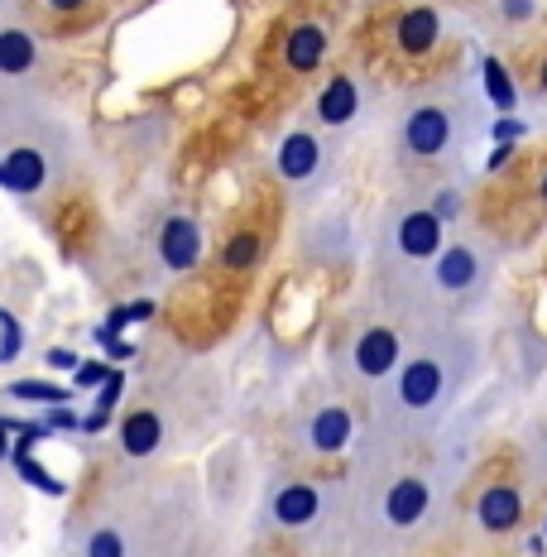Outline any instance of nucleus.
<instances>
[{"mask_svg": "<svg viewBox=\"0 0 547 557\" xmlns=\"http://www.w3.org/2000/svg\"><path fill=\"white\" fill-rule=\"evenodd\" d=\"M475 375V336L447 322H423L399 370L370 394V443L413 447L461 404Z\"/></svg>", "mask_w": 547, "mask_h": 557, "instance_id": "obj_1", "label": "nucleus"}, {"mask_svg": "<svg viewBox=\"0 0 547 557\" xmlns=\"http://www.w3.org/2000/svg\"><path fill=\"white\" fill-rule=\"evenodd\" d=\"M403 447L365 443L351 475L341 481V524L346 543L360 557H380L418 539L437 515V475L427 467L399 461Z\"/></svg>", "mask_w": 547, "mask_h": 557, "instance_id": "obj_2", "label": "nucleus"}, {"mask_svg": "<svg viewBox=\"0 0 547 557\" xmlns=\"http://www.w3.org/2000/svg\"><path fill=\"white\" fill-rule=\"evenodd\" d=\"M490 284V250L481 240H447V250L433 264H423L403 284L384 288V298L394 304L399 318H437V312L465 304Z\"/></svg>", "mask_w": 547, "mask_h": 557, "instance_id": "obj_3", "label": "nucleus"}, {"mask_svg": "<svg viewBox=\"0 0 547 557\" xmlns=\"http://www.w3.org/2000/svg\"><path fill=\"white\" fill-rule=\"evenodd\" d=\"M442 250H447V222L427 202L399 197V202L384 207L380 231H375V270L384 288L403 284L423 264H433Z\"/></svg>", "mask_w": 547, "mask_h": 557, "instance_id": "obj_4", "label": "nucleus"}, {"mask_svg": "<svg viewBox=\"0 0 547 557\" xmlns=\"http://www.w3.org/2000/svg\"><path fill=\"white\" fill-rule=\"evenodd\" d=\"M336 159H341V135L322 131V125H294L278 135L274 145V178L294 202L318 197L336 178Z\"/></svg>", "mask_w": 547, "mask_h": 557, "instance_id": "obj_5", "label": "nucleus"}, {"mask_svg": "<svg viewBox=\"0 0 547 557\" xmlns=\"http://www.w3.org/2000/svg\"><path fill=\"white\" fill-rule=\"evenodd\" d=\"M409 342L413 336L403 332L394 318H365V322H356V327L346 332L341 346H336V370H341V380L351 389L375 394L384 380L399 370Z\"/></svg>", "mask_w": 547, "mask_h": 557, "instance_id": "obj_6", "label": "nucleus"}, {"mask_svg": "<svg viewBox=\"0 0 547 557\" xmlns=\"http://www.w3.org/2000/svg\"><path fill=\"white\" fill-rule=\"evenodd\" d=\"M461 145V111L442 97H423L394 121V154L409 169L442 164Z\"/></svg>", "mask_w": 547, "mask_h": 557, "instance_id": "obj_7", "label": "nucleus"}, {"mask_svg": "<svg viewBox=\"0 0 547 557\" xmlns=\"http://www.w3.org/2000/svg\"><path fill=\"white\" fill-rule=\"evenodd\" d=\"M341 509V481H312V475H284L270 485L260 505V524L274 533H312Z\"/></svg>", "mask_w": 547, "mask_h": 557, "instance_id": "obj_8", "label": "nucleus"}, {"mask_svg": "<svg viewBox=\"0 0 547 557\" xmlns=\"http://www.w3.org/2000/svg\"><path fill=\"white\" fill-rule=\"evenodd\" d=\"M294 447L312 461L346 457L356 447V413L346 399H312L294 418Z\"/></svg>", "mask_w": 547, "mask_h": 557, "instance_id": "obj_9", "label": "nucleus"}, {"mask_svg": "<svg viewBox=\"0 0 547 557\" xmlns=\"http://www.w3.org/2000/svg\"><path fill=\"white\" fill-rule=\"evenodd\" d=\"M360 115H365V87H360V77H351V73L327 77V83L318 87V97H312V125H322V131H332V135L356 131Z\"/></svg>", "mask_w": 547, "mask_h": 557, "instance_id": "obj_10", "label": "nucleus"}, {"mask_svg": "<svg viewBox=\"0 0 547 557\" xmlns=\"http://www.w3.org/2000/svg\"><path fill=\"white\" fill-rule=\"evenodd\" d=\"M159 264H164L169 274H188L197 270V260H202V250H207V236H202V226H197V216L188 212H173L164 226H159Z\"/></svg>", "mask_w": 547, "mask_h": 557, "instance_id": "obj_11", "label": "nucleus"}, {"mask_svg": "<svg viewBox=\"0 0 547 557\" xmlns=\"http://www.w3.org/2000/svg\"><path fill=\"white\" fill-rule=\"evenodd\" d=\"M43 67V44L29 25H0V83L20 87Z\"/></svg>", "mask_w": 547, "mask_h": 557, "instance_id": "obj_12", "label": "nucleus"}, {"mask_svg": "<svg viewBox=\"0 0 547 557\" xmlns=\"http://www.w3.org/2000/svg\"><path fill=\"white\" fill-rule=\"evenodd\" d=\"M327 58H332V34H327V25H318V20H298V25L284 34V67L294 77H312Z\"/></svg>", "mask_w": 547, "mask_h": 557, "instance_id": "obj_13", "label": "nucleus"}, {"mask_svg": "<svg viewBox=\"0 0 547 557\" xmlns=\"http://www.w3.org/2000/svg\"><path fill=\"white\" fill-rule=\"evenodd\" d=\"M442 44V10L437 5H409L394 20V49L403 58H427Z\"/></svg>", "mask_w": 547, "mask_h": 557, "instance_id": "obj_14", "label": "nucleus"}, {"mask_svg": "<svg viewBox=\"0 0 547 557\" xmlns=\"http://www.w3.org/2000/svg\"><path fill=\"white\" fill-rule=\"evenodd\" d=\"M475 524L490 533V539H499V533H509V529H519L523 524V495H519V485H509V481L485 485V491L475 495Z\"/></svg>", "mask_w": 547, "mask_h": 557, "instance_id": "obj_15", "label": "nucleus"}, {"mask_svg": "<svg viewBox=\"0 0 547 557\" xmlns=\"http://www.w3.org/2000/svg\"><path fill=\"white\" fill-rule=\"evenodd\" d=\"M159 447H164V418H159L154 409L125 413V423H121V451H125V457H130V461H149Z\"/></svg>", "mask_w": 547, "mask_h": 557, "instance_id": "obj_16", "label": "nucleus"}, {"mask_svg": "<svg viewBox=\"0 0 547 557\" xmlns=\"http://www.w3.org/2000/svg\"><path fill=\"white\" fill-rule=\"evenodd\" d=\"M260 260H264V236L254 226H240V231H231V236L221 240V270L246 274Z\"/></svg>", "mask_w": 547, "mask_h": 557, "instance_id": "obj_17", "label": "nucleus"}, {"mask_svg": "<svg viewBox=\"0 0 547 557\" xmlns=\"http://www.w3.org/2000/svg\"><path fill=\"white\" fill-rule=\"evenodd\" d=\"M481 83H485V97H490V107L499 115H514L519 87H514V77L505 73V63H499V58H485V63H481Z\"/></svg>", "mask_w": 547, "mask_h": 557, "instance_id": "obj_18", "label": "nucleus"}, {"mask_svg": "<svg viewBox=\"0 0 547 557\" xmlns=\"http://www.w3.org/2000/svg\"><path fill=\"white\" fill-rule=\"evenodd\" d=\"M83 557H130V543H125V533L115 524H97L87 533Z\"/></svg>", "mask_w": 547, "mask_h": 557, "instance_id": "obj_19", "label": "nucleus"}, {"mask_svg": "<svg viewBox=\"0 0 547 557\" xmlns=\"http://www.w3.org/2000/svg\"><path fill=\"white\" fill-rule=\"evenodd\" d=\"M427 207L442 216V222H461V212H465V197H461V188H451V183H442V188H433V197H427Z\"/></svg>", "mask_w": 547, "mask_h": 557, "instance_id": "obj_20", "label": "nucleus"}, {"mask_svg": "<svg viewBox=\"0 0 547 557\" xmlns=\"http://www.w3.org/2000/svg\"><path fill=\"white\" fill-rule=\"evenodd\" d=\"M499 20L505 25H533L538 20V0H499Z\"/></svg>", "mask_w": 547, "mask_h": 557, "instance_id": "obj_21", "label": "nucleus"}, {"mask_svg": "<svg viewBox=\"0 0 547 557\" xmlns=\"http://www.w3.org/2000/svg\"><path fill=\"white\" fill-rule=\"evenodd\" d=\"M523 131H529V125H523V121H514V115H499V121L490 125V135L499 139V145H514V139H519Z\"/></svg>", "mask_w": 547, "mask_h": 557, "instance_id": "obj_22", "label": "nucleus"}, {"mask_svg": "<svg viewBox=\"0 0 547 557\" xmlns=\"http://www.w3.org/2000/svg\"><path fill=\"white\" fill-rule=\"evenodd\" d=\"M10 394H15V399H63V394L49 389V385H15Z\"/></svg>", "mask_w": 547, "mask_h": 557, "instance_id": "obj_23", "label": "nucleus"}, {"mask_svg": "<svg viewBox=\"0 0 547 557\" xmlns=\"http://www.w3.org/2000/svg\"><path fill=\"white\" fill-rule=\"evenodd\" d=\"M87 0H43V10H53V15H73V10H83Z\"/></svg>", "mask_w": 547, "mask_h": 557, "instance_id": "obj_24", "label": "nucleus"}, {"mask_svg": "<svg viewBox=\"0 0 547 557\" xmlns=\"http://www.w3.org/2000/svg\"><path fill=\"white\" fill-rule=\"evenodd\" d=\"M509 159H514V145H499L495 154H490V173H499V169L509 164Z\"/></svg>", "mask_w": 547, "mask_h": 557, "instance_id": "obj_25", "label": "nucleus"}, {"mask_svg": "<svg viewBox=\"0 0 547 557\" xmlns=\"http://www.w3.org/2000/svg\"><path fill=\"white\" fill-rule=\"evenodd\" d=\"M538 83H543V91H547V58H543V67H538Z\"/></svg>", "mask_w": 547, "mask_h": 557, "instance_id": "obj_26", "label": "nucleus"}, {"mask_svg": "<svg viewBox=\"0 0 547 557\" xmlns=\"http://www.w3.org/2000/svg\"><path fill=\"white\" fill-rule=\"evenodd\" d=\"M538 193H543V202H547V169H543V183H538Z\"/></svg>", "mask_w": 547, "mask_h": 557, "instance_id": "obj_27", "label": "nucleus"}, {"mask_svg": "<svg viewBox=\"0 0 547 557\" xmlns=\"http://www.w3.org/2000/svg\"><path fill=\"white\" fill-rule=\"evenodd\" d=\"M543 467H547V437H543Z\"/></svg>", "mask_w": 547, "mask_h": 557, "instance_id": "obj_28", "label": "nucleus"}, {"mask_svg": "<svg viewBox=\"0 0 547 557\" xmlns=\"http://www.w3.org/2000/svg\"><path fill=\"white\" fill-rule=\"evenodd\" d=\"M5 10H10V0H0V15H5Z\"/></svg>", "mask_w": 547, "mask_h": 557, "instance_id": "obj_29", "label": "nucleus"}, {"mask_svg": "<svg viewBox=\"0 0 547 557\" xmlns=\"http://www.w3.org/2000/svg\"><path fill=\"white\" fill-rule=\"evenodd\" d=\"M543 539H547V524H543Z\"/></svg>", "mask_w": 547, "mask_h": 557, "instance_id": "obj_30", "label": "nucleus"}]
</instances>
